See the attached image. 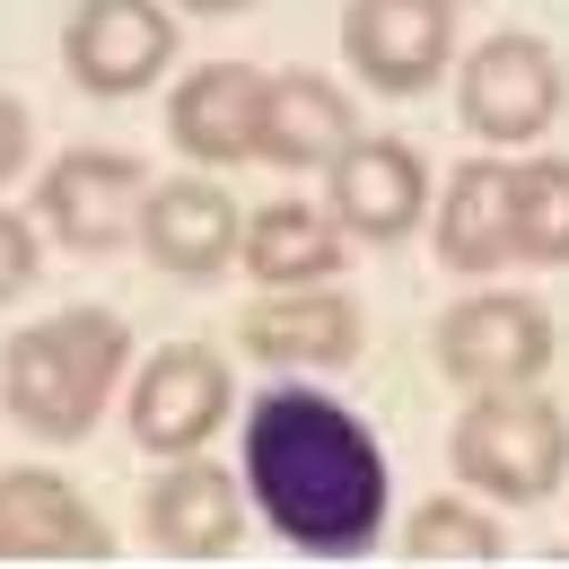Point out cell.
Here are the masks:
<instances>
[{"instance_id": "cell-1", "label": "cell", "mask_w": 569, "mask_h": 569, "mask_svg": "<svg viewBox=\"0 0 569 569\" xmlns=\"http://www.w3.org/2000/svg\"><path fill=\"white\" fill-rule=\"evenodd\" d=\"M246 491L281 543L351 561L386 535V447L351 403L316 386H272L246 412Z\"/></svg>"}, {"instance_id": "cell-2", "label": "cell", "mask_w": 569, "mask_h": 569, "mask_svg": "<svg viewBox=\"0 0 569 569\" xmlns=\"http://www.w3.org/2000/svg\"><path fill=\"white\" fill-rule=\"evenodd\" d=\"M123 359H132V325L114 307H62V316H44L9 342L0 403L36 438H88L97 412L114 403V386H123Z\"/></svg>"}, {"instance_id": "cell-3", "label": "cell", "mask_w": 569, "mask_h": 569, "mask_svg": "<svg viewBox=\"0 0 569 569\" xmlns=\"http://www.w3.org/2000/svg\"><path fill=\"white\" fill-rule=\"evenodd\" d=\"M456 456V482L465 491H491V499H552L569 473V412L535 386H491L465 403V421L447 438Z\"/></svg>"}, {"instance_id": "cell-4", "label": "cell", "mask_w": 569, "mask_h": 569, "mask_svg": "<svg viewBox=\"0 0 569 569\" xmlns=\"http://www.w3.org/2000/svg\"><path fill=\"white\" fill-rule=\"evenodd\" d=\"M438 368L465 395L535 386L552 368V316H543V298H526V289H473V298H456L438 316Z\"/></svg>"}, {"instance_id": "cell-5", "label": "cell", "mask_w": 569, "mask_h": 569, "mask_svg": "<svg viewBox=\"0 0 569 569\" xmlns=\"http://www.w3.org/2000/svg\"><path fill=\"white\" fill-rule=\"evenodd\" d=\"M141 211H149V167L123 158V149H71L44 167L36 184V219L44 237H62L71 254H114L141 237Z\"/></svg>"}, {"instance_id": "cell-6", "label": "cell", "mask_w": 569, "mask_h": 569, "mask_svg": "<svg viewBox=\"0 0 569 569\" xmlns=\"http://www.w3.org/2000/svg\"><path fill=\"white\" fill-rule=\"evenodd\" d=\"M228 421V359L211 342H167L132 377V438L141 456H202Z\"/></svg>"}, {"instance_id": "cell-7", "label": "cell", "mask_w": 569, "mask_h": 569, "mask_svg": "<svg viewBox=\"0 0 569 569\" xmlns=\"http://www.w3.org/2000/svg\"><path fill=\"white\" fill-rule=\"evenodd\" d=\"M456 106L482 141H543L561 114V62L543 36H491L456 71Z\"/></svg>"}, {"instance_id": "cell-8", "label": "cell", "mask_w": 569, "mask_h": 569, "mask_svg": "<svg viewBox=\"0 0 569 569\" xmlns=\"http://www.w3.org/2000/svg\"><path fill=\"white\" fill-rule=\"evenodd\" d=\"M62 62L88 97H141L176 62V18L158 0H79V18L62 27Z\"/></svg>"}, {"instance_id": "cell-9", "label": "cell", "mask_w": 569, "mask_h": 569, "mask_svg": "<svg viewBox=\"0 0 569 569\" xmlns=\"http://www.w3.org/2000/svg\"><path fill=\"white\" fill-rule=\"evenodd\" d=\"M342 53L368 88L421 97L456 53V9L447 0H351L342 9Z\"/></svg>"}, {"instance_id": "cell-10", "label": "cell", "mask_w": 569, "mask_h": 569, "mask_svg": "<svg viewBox=\"0 0 569 569\" xmlns=\"http://www.w3.org/2000/svg\"><path fill=\"white\" fill-rule=\"evenodd\" d=\"M325 176H333V202H325V211L342 219V237H368V246L412 237L421 211H429V176H421V149H412V141L359 132Z\"/></svg>"}, {"instance_id": "cell-11", "label": "cell", "mask_w": 569, "mask_h": 569, "mask_svg": "<svg viewBox=\"0 0 569 569\" xmlns=\"http://www.w3.org/2000/svg\"><path fill=\"white\" fill-rule=\"evenodd\" d=\"M106 552H114V526L62 473L44 465L0 473V561H106Z\"/></svg>"}, {"instance_id": "cell-12", "label": "cell", "mask_w": 569, "mask_h": 569, "mask_svg": "<svg viewBox=\"0 0 569 569\" xmlns=\"http://www.w3.org/2000/svg\"><path fill=\"white\" fill-rule=\"evenodd\" d=\"M141 246H149V263L176 272V281H219L228 254L246 246V219H237L219 176H167V184H149Z\"/></svg>"}, {"instance_id": "cell-13", "label": "cell", "mask_w": 569, "mask_h": 569, "mask_svg": "<svg viewBox=\"0 0 569 569\" xmlns=\"http://www.w3.org/2000/svg\"><path fill=\"white\" fill-rule=\"evenodd\" d=\"M359 307L342 289L307 281V289H263L246 316H237V351L254 359H281V368H342L359 359Z\"/></svg>"}, {"instance_id": "cell-14", "label": "cell", "mask_w": 569, "mask_h": 569, "mask_svg": "<svg viewBox=\"0 0 569 569\" xmlns=\"http://www.w3.org/2000/svg\"><path fill=\"white\" fill-rule=\"evenodd\" d=\"M254 132H263V71H254V62L184 71V88L167 97V141L184 149L193 167H237V158H254Z\"/></svg>"}, {"instance_id": "cell-15", "label": "cell", "mask_w": 569, "mask_h": 569, "mask_svg": "<svg viewBox=\"0 0 569 569\" xmlns=\"http://www.w3.org/2000/svg\"><path fill=\"white\" fill-rule=\"evenodd\" d=\"M141 526H149V543L176 552V561H219V552L246 535V499H237V482H228L219 465L167 456V473H158L149 499H141Z\"/></svg>"}, {"instance_id": "cell-16", "label": "cell", "mask_w": 569, "mask_h": 569, "mask_svg": "<svg viewBox=\"0 0 569 569\" xmlns=\"http://www.w3.org/2000/svg\"><path fill=\"white\" fill-rule=\"evenodd\" d=\"M351 141H359V114H351V97H342L333 79H316V71L263 79V132H254V158H272L281 176H316V167H333Z\"/></svg>"}, {"instance_id": "cell-17", "label": "cell", "mask_w": 569, "mask_h": 569, "mask_svg": "<svg viewBox=\"0 0 569 569\" xmlns=\"http://www.w3.org/2000/svg\"><path fill=\"white\" fill-rule=\"evenodd\" d=\"M438 263L482 281L499 263H517V193H508V167L499 158H465L438 193Z\"/></svg>"}, {"instance_id": "cell-18", "label": "cell", "mask_w": 569, "mask_h": 569, "mask_svg": "<svg viewBox=\"0 0 569 569\" xmlns=\"http://www.w3.org/2000/svg\"><path fill=\"white\" fill-rule=\"evenodd\" d=\"M246 272L263 289H307V281H333L342 272V219L316 211V202H263L246 219Z\"/></svg>"}, {"instance_id": "cell-19", "label": "cell", "mask_w": 569, "mask_h": 569, "mask_svg": "<svg viewBox=\"0 0 569 569\" xmlns=\"http://www.w3.org/2000/svg\"><path fill=\"white\" fill-rule=\"evenodd\" d=\"M517 263H569V158H517Z\"/></svg>"}, {"instance_id": "cell-20", "label": "cell", "mask_w": 569, "mask_h": 569, "mask_svg": "<svg viewBox=\"0 0 569 569\" xmlns=\"http://www.w3.org/2000/svg\"><path fill=\"white\" fill-rule=\"evenodd\" d=\"M403 552L412 561H499V517L465 508V499H429L403 526Z\"/></svg>"}, {"instance_id": "cell-21", "label": "cell", "mask_w": 569, "mask_h": 569, "mask_svg": "<svg viewBox=\"0 0 569 569\" xmlns=\"http://www.w3.org/2000/svg\"><path fill=\"white\" fill-rule=\"evenodd\" d=\"M36 263H44V246H36V228L18 211H0V307L18 298V289H36Z\"/></svg>"}, {"instance_id": "cell-22", "label": "cell", "mask_w": 569, "mask_h": 569, "mask_svg": "<svg viewBox=\"0 0 569 569\" xmlns=\"http://www.w3.org/2000/svg\"><path fill=\"white\" fill-rule=\"evenodd\" d=\"M27 167V106L18 97H0V184Z\"/></svg>"}, {"instance_id": "cell-23", "label": "cell", "mask_w": 569, "mask_h": 569, "mask_svg": "<svg viewBox=\"0 0 569 569\" xmlns=\"http://www.w3.org/2000/svg\"><path fill=\"white\" fill-rule=\"evenodd\" d=\"M184 9H211V18H228V9H246V0H184Z\"/></svg>"}, {"instance_id": "cell-24", "label": "cell", "mask_w": 569, "mask_h": 569, "mask_svg": "<svg viewBox=\"0 0 569 569\" xmlns=\"http://www.w3.org/2000/svg\"><path fill=\"white\" fill-rule=\"evenodd\" d=\"M447 9H465V0H447Z\"/></svg>"}]
</instances>
